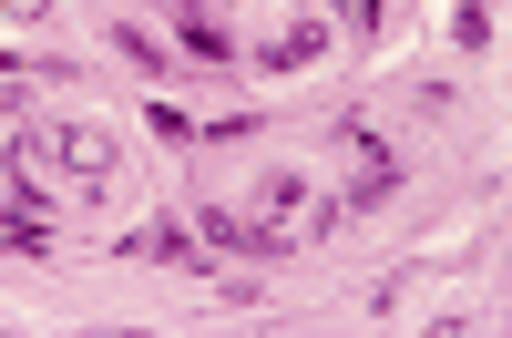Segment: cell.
I'll use <instances>...</instances> for the list:
<instances>
[{"label":"cell","mask_w":512,"mask_h":338,"mask_svg":"<svg viewBox=\"0 0 512 338\" xmlns=\"http://www.w3.org/2000/svg\"><path fill=\"white\" fill-rule=\"evenodd\" d=\"M328 216H338V205H328V185H318V175H267V195H256L246 236H256V246H297V236H318Z\"/></svg>","instance_id":"obj_1"},{"label":"cell","mask_w":512,"mask_h":338,"mask_svg":"<svg viewBox=\"0 0 512 338\" xmlns=\"http://www.w3.org/2000/svg\"><path fill=\"white\" fill-rule=\"evenodd\" d=\"M21 154H31V164H62V185H72L82 205H93V195L113 185V134H93V123H62V134H31Z\"/></svg>","instance_id":"obj_2"},{"label":"cell","mask_w":512,"mask_h":338,"mask_svg":"<svg viewBox=\"0 0 512 338\" xmlns=\"http://www.w3.org/2000/svg\"><path fill=\"white\" fill-rule=\"evenodd\" d=\"M318 52H328V31H318V21H297V31L267 41V72H297V62H318Z\"/></svg>","instance_id":"obj_3"},{"label":"cell","mask_w":512,"mask_h":338,"mask_svg":"<svg viewBox=\"0 0 512 338\" xmlns=\"http://www.w3.org/2000/svg\"><path fill=\"white\" fill-rule=\"evenodd\" d=\"M134 257H164V267H195V246H185L175 226H144V236H134Z\"/></svg>","instance_id":"obj_4"},{"label":"cell","mask_w":512,"mask_h":338,"mask_svg":"<svg viewBox=\"0 0 512 338\" xmlns=\"http://www.w3.org/2000/svg\"><path fill=\"white\" fill-rule=\"evenodd\" d=\"M0 246H11V257H31V246H41V216H21V205H11V216H0Z\"/></svg>","instance_id":"obj_5"}]
</instances>
